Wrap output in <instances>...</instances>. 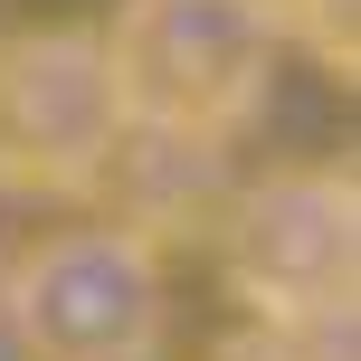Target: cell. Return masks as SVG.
<instances>
[{
	"label": "cell",
	"mask_w": 361,
	"mask_h": 361,
	"mask_svg": "<svg viewBox=\"0 0 361 361\" xmlns=\"http://www.w3.org/2000/svg\"><path fill=\"white\" fill-rule=\"evenodd\" d=\"M228 276L267 324H343L361 276L352 171H276L228 209Z\"/></svg>",
	"instance_id": "cell-4"
},
{
	"label": "cell",
	"mask_w": 361,
	"mask_h": 361,
	"mask_svg": "<svg viewBox=\"0 0 361 361\" xmlns=\"http://www.w3.org/2000/svg\"><path fill=\"white\" fill-rule=\"evenodd\" d=\"M105 38L114 95H124V133H180V143H219L247 124L257 95L276 76V29L247 0H124Z\"/></svg>",
	"instance_id": "cell-1"
},
{
	"label": "cell",
	"mask_w": 361,
	"mask_h": 361,
	"mask_svg": "<svg viewBox=\"0 0 361 361\" xmlns=\"http://www.w3.org/2000/svg\"><path fill=\"white\" fill-rule=\"evenodd\" d=\"M247 10L267 19L276 38H286V29H324V38H333V19H343V0H247Z\"/></svg>",
	"instance_id": "cell-5"
},
{
	"label": "cell",
	"mask_w": 361,
	"mask_h": 361,
	"mask_svg": "<svg viewBox=\"0 0 361 361\" xmlns=\"http://www.w3.org/2000/svg\"><path fill=\"white\" fill-rule=\"evenodd\" d=\"M162 314H171L162 257L124 219L48 238L10 276V343L29 361H152Z\"/></svg>",
	"instance_id": "cell-2"
},
{
	"label": "cell",
	"mask_w": 361,
	"mask_h": 361,
	"mask_svg": "<svg viewBox=\"0 0 361 361\" xmlns=\"http://www.w3.org/2000/svg\"><path fill=\"white\" fill-rule=\"evenodd\" d=\"M114 143H124V95L95 29L0 38V190H95Z\"/></svg>",
	"instance_id": "cell-3"
}]
</instances>
